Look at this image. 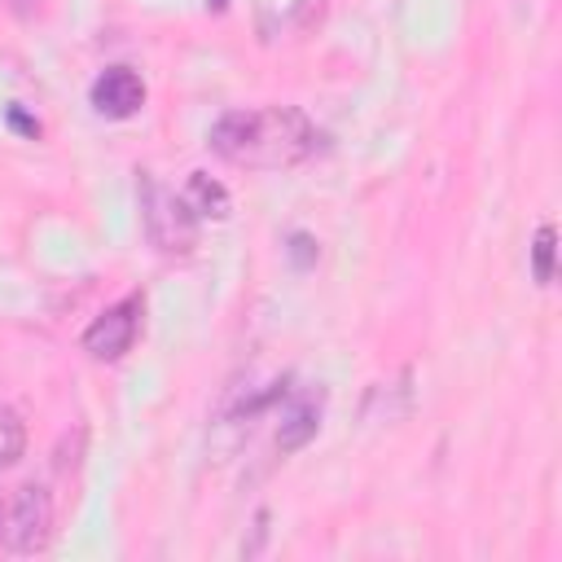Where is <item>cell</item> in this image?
Returning <instances> with one entry per match:
<instances>
[{"label":"cell","instance_id":"1","mask_svg":"<svg viewBox=\"0 0 562 562\" xmlns=\"http://www.w3.org/2000/svg\"><path fill=\"white\" fill-rule=\"evenodd\" d=\"M316 132L299 110H233L211 127V149L237 167H290L312 149Z\"/></svg>","mask_w":562,"mask_h":562},{"label":"cell","instance_id":"2","mask_svg":"<svg viewBox=\"0 0 562 562\" xmlns=\"http://www.w3.org/2000/svg\"><path fill=\"white\" fill-rule=\"evenodd\" d=\"M48 527H53V505H48V492L35 487V483H22L9 492V509H4V531L0 540L31 553L48 540Z\"/></svg>","mask_w":562,"mask_h":562},{"label":"cell","instance_id":"3","mask_svg":"<svg viewBox=\"0 0 562 562\" xmlns=\"http://www.w3.org/2000/svg\"><path fill=\"white\" fill-rule=\"evenodd\" d=\"M140 329V294H127L123 303L105 307L88 329H83V351L92 360H119L123 351H132Z\"/></svg>","mask_w":562,"mask_h":562},{"label":"cell","instance_id":"4","mask_svg":"<svg viewBox=\"0 0 562 562\" xmlns=\"http://www.w3.org/2000/svg\"><path fill=\"white\" fill-rule=\"evenodd\" d=\"M145 105V83L136 70L127 66H110L97 75L92 83V110L105 114V119H132L136 110Z\"/></svg>","mask_w":562,"mask_h":562},{"label":"cell","instance_id":"5","mask_svg":"<svg viewBox=\"0 0 562 562\" xmlns=\"http://www.w3.org/2000/svg\"><path fill=\"white\" fill-rule=\"evenodd\" d=\"M316 404L312 400H299L285 417H281V430H277V452H299L312 435H316Z\"/></svg>","mask_w":562,"mask_h":562},{"label":"cell","instance_id":"6","mask_svg":"<svg viewBox=\"0 0 562 562\" xmlns=\"http://www.w3.org/2000/svg\"><path fill=\"white\" fill-rule=\"evenodd\" d=\"M184 206H189L193 215H215V220H224V215H228V189L215 184L211 176L193 171V180H189V189H184Z\"/></svg>","mask_w":562,"mask_h":562},{"label":"cell","instance_id":"7","mask_svg":"<svg viewBox=\"0 0 562 562\" xmlns=\"http://www.w3.org/2000/svg\"><path fill=\"white\" fill-rule=\"evenodd\" d=\"M22 448H26V426H22V417H18L9 404H0V470L18 465Z\"/></svg>","mask_w":562,"mask_h":562},{"label":"cell","instance_id":"8","mask_svg":"<svg viewBox=\"0 0 562 562\" xmlns=\"http://www.w3.org/2000/svg\"><path fill=\"white\" fill-rule=\"evenodd\" d=\"M553 241H558L553 224H540V228H536V241H531V272H536L540 285L553 281Z\"/></svg>","mask_w":562,"mask_h":562},{"label":"cell","instance_id":"9","mask_svg":"<svg viewBox=\"0 0 562 562\" xmlns=\"http://www.w3.org/2000/svg\"><path fill=\"white\" fill-rule=\"evenodd\" d=\"M4 509H9V492L0 487V531H4Z\"/></svg>","mask_w":562,"mask_h":562}]
</instances>
